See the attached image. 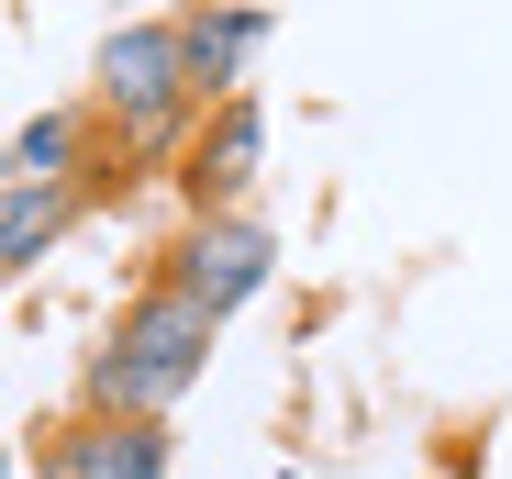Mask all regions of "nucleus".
Returning a JSON list of instances; mask_svg holds the SVG:
<instances>
[{"label":"nucleus","mask_w":512,"mask_h":479,"mask_svg":"<svg viewBox=\"0 0 512 479\" xmlns=\"http://www.w3.org/2000/svg\"><path fill=\"white\" fill-rule=\"evenodd\" d=\"M201 357H212V312H201L190 290H145V301L123 312L112 357H101V402H123V413H167V402L201 379Z\"/></svg>","instance_id":"obj_1"},{"label":"nucleus","mask_w":512,"mask_h":479,"mask_svg":"<svg viewBox=\"0 0 512 479\" xmlns=\"http://www.w3.org/2000/svg\"><path fill=\"white\" fill-rule=\"evenodd\" d=\"M179 90H190V67H179V34L167 23H134V34H112L101 45V101L123 112V134H167L179 123Z\"/></svg>","instance_id":"obj_2"},{"label":"nucleus","mask_w":512,"mask_h":479,"mask_svg":"<svg viewBox=\"0 0 512 479\" xmlns=\"http://www.w3.org/2000/svg\"><path fill=\"white\" fill-rule=\"evenodd\" d=\"M256 279H268V234L223 223V234H190V257H179V279H167V290H190V301L212 312V324H223V312H234Z\"/></svg>","instance_id":"obj_3"},{"label":"nucleus","mask_w":512,"mask_h":479,"mask_svg":"<svg viewBox=\"0 0 512 479\" xmlns=\"http://www.w3.org/2000/svg\"><path fill=\"white\" fill-rule=\"evenodd\" d=\"M67 479H167V446L145 424H101V435L67 446Z\"/></svg>","instance_id":"obj_4"},{"label":"nucleus","mask_w":512,"mask_h":479,"mask_svg":"<svg viewBox=\"0 0 512 479\" xmlns=\"http://www.w3.org/2000/svg\"><path fill=\"white\" fill-rule=\"evenodd\" d=\"M245 168H256V112L234 101V112H223V134H212V145L190 156V190H201V201H223V190H234Z\"/></svg>","instance_id":"obj_5"},{"label":"nucleus","mask_w":512,"mask_h":479,"mask_svg":"<svg viewBox=\"0 0 512 479\" xmlns=\"http://www.w3.org/2000/svg\"><path fill=\"white\" fill-rule=\"evenodd\" d=\"M256 45V12H223V23H190L179 34V67H190V90H212V78H234V56Z\"/></svg>","instance_id":"obj_6"},{"label":"nucleus","mask_w":512,"mask_h":479,"mask_svg":"<svg viewBox=\"0 0 512 479\" xmlns=\"http://www.w3.org/2000/svg\"><path fill=\"white\" fill-rule=\"evenodd\" d=\"M67 145H78V123H67V112L23 123V134H12V156H0V179H23V190H34V179H67Z\"/></svg>","instance_id":"obj_7"}]
</instances>
